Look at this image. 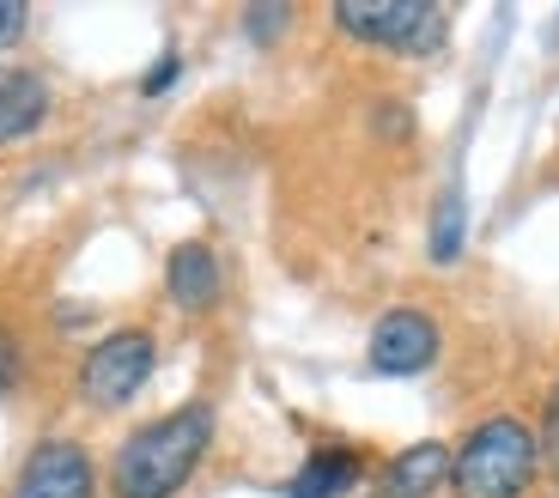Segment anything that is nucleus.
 Returning a JSON list of instances; mask_svg holds the SVG:
<instances>
[{"label":"nucleus","mask_w":559,"mask_h":498,"mask_svg":"<svg viewBox=\"0 0 559 498\" xmlns=\"http://www.w3.org/2000/svg\"><path fill=\"white\" fill-rule=\"evenodd\" d=\"M371 498H438L450 493V443L444 438H419L407 450H395L371 481H365Z\"/></svg>","instance_id":"obj_8"},{"label":"nucleus","mask_w":559,"mask_h":498,"mask_svg":"<svg viewBox=\"0 0 559 498\" xmlns=\"http://www.w3.org/2000/svg\"><path fill=\"white\" fill-rule=\"evenodd\" d=\"M177 80H182V56H177V49H165V56H158L153 68L140 73V97H165Z\"/></svg>","instance_id":"obj_14"},{"label":"nucleus","mask_w":559,"mask_h":498,"mask_svg":"<svg viewBox=\"0 0 559 498\" xmlns=\"http://www.w3.org/2000/svg\"><path fill=\"white\" fill-rule=\"evenodd\" d=\"M213 438H219L213 402H182L116 443L104 486H110V498H182V486L207 462Z\"/></svg>","instance_id":"obj_1"},{"label":"nucleus","mask_w":559,"mask_h":498,"mask_svg":"<svg viewBox=\"0 0 559 498\" xmlns=\"http://www.w3.org/2000/svg\"><path fill=\"white\" fill-rule=\"evenodd\" d=\"M365 486V450L353 443H317L298 474L286 481V498H347Z\"/></svg>","instance_id":"obj_9"},{"label":"nucleus","mask_w":559,"mask_h":498,"mask_svg":"<svg viewBox=\"0 0 559 498\" xmlns=\"http://www.w3.org/2000/svg\"><path fill=\"white\" fill-rule=\"evenodd\" d=\"M286 25H293V7H280V0L274 7H243V37H250L255 49H274Z\"/></svg>","instance_id":"obj_12"},{"label":"nucleus","mask_w":559,"mask_h":498,"mask_svg":"<svg viewBox=\"0 0 559 498\" xmlns=\"http://www.w3.org/2000/svg\"><path fill=\"white\" fill-rule=\"evenodd\" d=\"M542 481V431L523 414H487L450 443V493L456 498H530Z\"/></svg>","instance_id":"obj_2"},{"label":"nucleus","mask_w":559,"mask_h":498,"mask_svg":"<svg viewBox=\"0 0 559 498\" xmlns=\"http://www.w3.org/2000/svg\"><path fill=\"white\" fill-rule=\"evenodd\" d=\"M13 498H98V462L80 438H43L19 462Z\"/></svg>","instance_id":"obj_6"},{"label":"nucleus","mask_w":559,"mask_h":498,"mask_svg":"<svg viewBox=\"0 0 559 498\" xmlns=\"http://www.w3.org/2000/svg\"><path fill=\"white\" fill-rule=\"evenodd\" d=\"M165 298L182 317H207L225 298V268H219V249L207 237H182L165 256Z\"/></svg>","instance_id":"obj_7"},{"label":"nucleus","mask_w":559,"mask_h":498,"mask_svg":"<svg viewBox=\"0 0 559 498\" xmlns=\"http://www.w3.org/2000/svg\"><path fill=\"white\" fill-rule=\"evenodd\" d=\"M542 469L559 481V371L547 383V407H542Z\"/></svg>","instance_id":"obj_13"},{"label":"nucleus","mask_w":559,"mask_h":498,"mask_svg":"<svg viewBox=\"0 0 559 498\" xmlns=\"http://www.w3.org/2000/svg\"><path fill=\"white\" fill-rule=\"evenodd\" d=\"M19 377H25V346H19V334L0 322V395H13Z\"/></svg>","instance_id":"obj_15"},{"label":"nucleus","mask_w":559,"mask_h":498,"mask_svg":"<svg viewBox=\"0 0 559 498\" xmlns=\"http://www.w3.org/2000/svg\"><path fill=\"white\" fill-rule=\"evenodd\" d=\"M31 31V7L25 0H0V56L7 49H19V37Z\"/></svg>","instance_id":"obj_16"},{"label":"nucleus","mask_w":559,"mask_h":498,"mask_svg":"<svg viewBox=\"0 0 559 498\" xmlns=\"http://www.w3.org/2000/svg\"><path fill=\"white\" fill-rule=\"evenodd\" d=\"M158 371V334L146 322H122V329L98 334V341L80 353V371H73V395L92 414H122L140 389L153 383Z\"/></svg>","instance_id":"obj_4"},{"label":"nucleus","mask_w":559,"mask_h":498,"mask_svg":"<svg viewBox=\"0 0 559 498\" xmlns=\"http://www.w3.org/2000/svg\"><path fill=\"white\" fill-rule=\"evenodd\" d=\"M56 110V92L37 68H0V146L31 140Z\"/></svg>","instance_id":"obj_10"},{"label":"nucleus","mask_w":559,"mask_h":498,"mask_svg":"<svg viewBox=\"0 0 559 498\" xmlns=\"http://www.w3.org/2000/svg\"><path fill=\"white\" fill-rule=\"evenodd\" d=\"M462 244H468V201H462V189H444L432 208V232H426V256H432L438 268H450L462 256Z\"/></svg>","instance_id":"obj_11"},{"label":"nucleus","mask_w":559,"mask_h":498,"mask_svg":"<svg viewBox=\"0 0 559 498\" xmlns=\"http://www.w3.org/2000/svg\"><path fill=\"white\" fill-rule=\"evenodd\" d=\"M444 353V329H438L432 310L419 305H395L371 322L365 334V365L378 377H426Z\"/></svg>","instance_id":"obj_5"},{"label":"nucleus","mask_w":559,"mask_h":498,"mask_svg":"<svg viewBox=\"0 0 559 498\" xmlns=\"http://www.w3.org/2000/svg\"><path fill=\"white\" fill-rule=\"evenodd\" d=\"M329 25L359 49L402 56V61H432L450 31L444 7H432V0H335Z\"/></svg>","instance_id":"obj_3"}]
</instances>
